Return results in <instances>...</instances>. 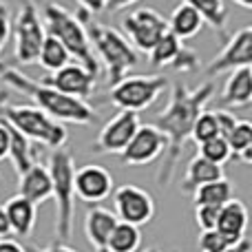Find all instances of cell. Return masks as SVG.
Returning a JSON list of instances; mask_svg holds the SVG:
<instances>
[{"label":"cell","instance_id":"6da1fadb","mask_svg":"<svg viewBox=\"0 0 252 252\" xmlns=\"http://www.w3.org/2000/svg\"><path fill=\"white\" fill-rule=\"evenodd\" d=\"M215 87L213 82H204L197 89H188L186 84L175 82L170 89V100L161 113L155 115V128L166 137V159L157 175L159 186H168L175 175L177 161L186 142L190 139V130L197 115L206 109L208 100L213 97Z\"/></svg>","mask_w":252,"mask_h":252},{"label":"cell","instance_id":"7a4b0ae2","mask_svg":"<svg viewBox=\"0 0 252 252\" xmlns=\"http://www.w3.org/2000/svg\"><path fill=\"white\" fill-rule=\"evenodd\" d=\"M0 80L7 84L9 89L27 95L29 100H33V106H38L44 115H49L56 122H69V124H78V126H89L95 122L97 111H93V106L84 100L78 97L64 95V93L56 91V89L47 87V84L31 80L29 75H25L20 69H2Z\"/></svg>","mask_w":252,"mask_h":252},{"label":"cell","instance_id":"3957f363","mask_svg":"<svg viewBox=\"0 0 252 252\" xmlns=\"http://www.w3.org/2000/svg\"><path fill=\"white\" fill-rule=\"evenodd\" d=\"M75 16L82 20L91 49L97 51V56H100L97 62H102L106 66V78H109L111 87H113L139 62V53L133 49V44L126 40L122 31H118L115 27L93 20V16L89 11H84V9H78Z\"/></svg>","mask_w":252,"mask_h":252},{"label":"cell","instance_id":"277c9868","mask_svg":"<svg viewBox=\"0 0 252 252\" xmlns=\"http://www.w3.org/2000/svg\"><path fill=\"white\" fill-rule=\"evenodd\" d=\"M44 31L53 35L78 64H82L91 75L100 78L102 66L91 49L82 20L73 11H69L64 4L47 2L44 4Z\"/></svg>","mask_w":252,"mask_h":252},{"label":"cell","instance_id":"5b68a950","mask_svg":"<svg viewBox=\"0 0 252 252\" xmlns=\"http://www.w3.org/2000/svg\"><path fill=\"white\" fill-rule=\"evenodd\" d=\"M0 122L11 126L29 142L42 144V146L58 151L66 144L69 133L60 122L44 115L33 104H11L7 102V91H0Z\"/></svg>","mask_w":252,"mask_h":252},{"label":"cell","instance_id":"8992f818","mask_svg":"<svg viewBox=\"0 0 252 252\" xmlns=\"http://www.w3.org/2000/svg\"><path fill=\"white\" fill-rule=\"evenodd\" d=\"M47 168L49 175H51V197L56 199V235L58 241L66 244L73 235L75 221V161L71 151H66V148L51 151Z\"/></svg>","mask_w":252,"mask_h":252},{"label":"cell","instance_id":"52a82bcc","mask_svg":"<svg viewBox=\"0 0 252 252\" xmlns=\"http://www.w3.org/2000/svg\"><path fill=\"white\" fill-rule=\"evenodd\" d=\"M166 89H168L166 75H124L111 87L109 97L111 104L118 106L120 111L139 113L155 104Z\"/></svg>","mask_w":252,"mask_h":252},{"label":"cell","instance_id":"ba28073f","mask_svg":"<svg viewBox=\"0 0 252 252\" xmlns=\"http://www.w3.org/2000/svg\"><path fill=\"white\" fill-rule=\"evenodd\" d=\"M13 29V58L18 64L27 66L38 60L40 47L44 42V25L40 20L38 7L31 0H22L18 9L16 22L11 25Z\"/></svg>","mask_w":252,"mask_h":252},{"label":"cell","instance_id":"9c48e42d","mask_svg":"<svg viewBox=\"0 0 252 252\" xmlns=\"http://www.w3.org/2000/svg\"><path fill=\"white\" fill-rule=\"evenodd\" d=\"M113 215L118 221L130 223V226H146L155 217V199L148 190L124 184L120 188H113Z\"/></svg>","mask_w":252,"mask_h":252},{"label":"cell","instance_id":"30bf717a","mask_svg":"<svg viewBox=\"0 0 252 252\" xmlns=\"http://www.w3.org/2000/svg\"><path fill=\"white\" fill-rule=\"evenodd\" d=\"M122 29L128 35L126 40L133 44L135 51L148 53L153 44L168 31V25H166V18L159 16L155 9L142 7L126 13L122 18Z\"/></svg>","mask_w":252,"mask_h":252},{"label":"cell","instance_id":"8fae6325","mask_svg":"<svg viewBox=\"0 0 252 252\" xmlns=\"http://www.w3.org/2000/svg\"><path fill=\"white\" fill-rule=\"evenodd\" d=\"M250 62H252V27H241L239 31H235L226 40L221 51L204 66V73L208 78H215V75H221L226 71L250 66Z\"/></svg>","mask_w":252,"mask_h":252},{"label":"cell","instance_id":"7c38bea8","mask_svg":"<svg viewBox=\"0 0 252 252\" xmlns=\"http://www.w3.org/2000/svg\"><path fill=\"white\" fill-rule=\"evenodd\" d=\"M38 82L47 84V87L64 93V95L78 97V100L87 102L89 97L95 93L97 78L91 75L82 64H78V62H69V64H64L62 69L53 71V73H47L42 80H38Z\"/></svg>","mask_w":252,"mask_h":252},{"label":"cell","instance_id":"4fadbf2b","mask_svg":"<svg viewBox=\"0 0 252 252\" xmlns=\"http://www.w3.org/2000/svg\"><path fill=\"white\" fill-rule=\"evenodd\" d=\"M166 151V137L153 124H139L130 142L120 153V161L126 166H146L153 164Z\"/></svg>","mask_w":252,"mask_h":252},{"label":"cell","instance_id":"5bb4252c","mask_svg":"<svg viewBox=\"0 0 252 252\" xmlns=\"http://www.w3.org/2000/svg\"><path fill=\"white\" fill-rule=\"evenodd\" d=\"M137 128H139L137 113L120 111L115 118H111L109 122L100 128L93 148H95V153H100V155H120Z\"/></svg>","mask_w":252,"mask_h":252},{"label":"cell","instance_id":"9a60e30c","mask_svg":"<svg viewBox=\"0 0 252 252\" xmlns=\"http://www.w3.org/2000/svg\"><path fill=\"white\" fill-rule=\"evenodd\" d=\"M73 190L75 197H80L84 204L97 206L113 192V175L100 164H87L82 168H75Z\"/></svg>","mask_w":252,"mask_h":252},{"label":"cell","instance_id":"2e32d148","mask_svg":"<svg viewBox=\"0 0 252 252\" xmlns=\"http://www.w3.org/2000/svg\"><path fill=\"white\" fill-rule=\"evenodd\" d=\"M215 230L221 237H226L230 244L246 239V230H248V208L241 199L232 197L230 201L219 208L217 215V223H215Z\"/></svg>","mask_w":252,"mask_h":252},{"label":"cell","instance_id":"e0dca14e","mask_svg":"<svg viewBox=\"0 0 252 252\" xmlns=\"http://www.w3.org/2000/svg\"><path fill=\"white\" fill-rule=\"evenodd\" d=\"M18 195L25 197L33 206H42L51 199V175L49 168L35 161L27 173L18 177Z\"/></svg>","mask_w":252,"mask_h":252},{"label":"cell","instance_id":"ac0fdd59","mask_svg":"<svg viewBox=\"0 0 252 252\" xmlns=\"http://www.w3.org/2000/svg\"><path fill=\"white\" fill-rule=\"evenodd\" d=\"M115 223H118V217L102 206H91L87 210V215H84V237L95 252H106V241H109V235L115 228Z\"/></svg>","mask_w":252,"mask_h":252},{"label":"cell","instance_id":"d6986e66","mask_svg":"<svg viewBox=\"0 0 252 252\" xmlns=\"http://www.w3.org/2000/svg\"><path fill=\"white\" fill-rule=\"evenodd\" d=\"M2 208L13 235L20 239H29L35 230V221H38V206H33L20 195H13L11 199H7Z\"/></svg>","mask_w":252,"mask_h":252},{"label":"cell","instance_id":"ffe728a7","mask_svg":"<svg viewBox=\"0 0 252 252\" xmlns=\"http://www.w3.org/2000/svg\"><path fill=\"white\" fill-rule=\"evenodd\" d=\"M252 102V69L241 66V69L230 71L228 80L221 89V104L228 109H246Z\"/></svg>","mask_w":252,"mask_h":252},{"label":"cell","instance_id":"44dd1931","mask_svg":"<svg viewBox=\"0 0 252 252\" xmlns=\"http://www.w3.org/2000/svg\"><path fill=\"white\" fill-rule=\"evenodd\" d=\"M166 25H168L170 33L184 42V40L195 38V35L204 29V18H201L192 7H188L186 2H179L177 7L173 9L170 18L166 20Z\"/></svg>","mask_w":252,"mask_h":252},{"label":"cell","instance_id":"7402d4cb","mask_svg":"<svg viewBox=\"0 0 252 252\" xmlns=\"http://www.w3.org/2000/svg\"><path fill=\"white\" fill-rule=\"evenodd\" d=\"M223 177L221 166L213 164V161L204 159L201 155H195L186 166V175L182 179V190L184 192H195L199 186L210 182H217Z\"/></svg>","mask_w":252,"mask_h":252},{"label":"cell","instance_id":"603a6c76","mask_svg":"<svg viewBox=\"0 0 252 252\" xmlns=\"http://www.w3.org/2000/svg\"><path fill=\"white\" fill-rule=\"evenodd\" d=\"M184 49L186 47H184L182 40L175 38L170 31H166L151 47V51H148V62H151L153 66H173L175 62H177V58L182 56Z\"/></svg>","mask_w":252,"mask_h":252},{"label":"cell","instance_id":"cb8c5ba5","mask_svg":"<svg viewBox=\"0 0 252 252\" xmlns=\"http://www.w3.org/2000/svg\"><path fill=\"white\" fill-rule=\"evenodd\" d=\"M179 2H186L188 7H192L204 18V22H208L219 35H223L228 22V9L223 0H179Z\"/></svg>","mask_w":252,"mask_h":252},{"label":"cell","instance_id":"d4e9b609","mask_svg":"<svg viewBox=\"0 0 252 252\" xmlns=\"http://www.w3.org/2000/svg\"><path fill=\"white\" fill-rule=\"evenodd\" d=\"M223 139L228 142V148L235 155V159L252 164V126L248 120H239Z\"/></svg>","mask_w":252,"mask_h":252},{"label":"cell","instance_id":"484cf974","mask_svg":"<svg viewBox=\"0 0 252 252\" xmlns=\"http://www.w3.org/2000/svg\"><path fill=\"white\" fill-rule=\"evenodd\" d=\"M232 184L228 182L226 177L217 179V182H210L199 186L195 192H192V199H195V206H217L221 208L226 201L232 199Z\"/></svg>","mask_w":252,"mask_h":252},{"label":"cell","instance_id":"4316f807","mask_svg":"<svg viewBox=\"0 0 252 252\" xmlns=\"http://www.w3.org/2000/svg\"><path fill=\"white\" fill-rule=\"evenodd\" d=\"M142 246V232L137 226L118 221L106 241V252H137Z\"/></svg>","mask_w":252,"mask_h":252},{"label":"cell","instance_id":"83f0119b","mask_svg":"<svg viewBox=\"0 0 252 252\" xmlns=\"http://www.w3.org/2000/svg\"><path fill=\"white\" fill-rule=\"evenodd\" d=\"M9 133H11V144H9V159H11L16 175L20 177L22 173H27V170H29L31 166L35 164V159H33V146H31V142L25 137V135H20L18 130H13L11 126H9Z\"/></svg>","mask_w":252,"mask_h":252},{"label":"cell","instance_id":"f1b7e54d","mask_svg":"<svg viewBox=\"0 0 252 252\" xmlns=\"http://www.w3.org/2000/svg\"><path fill=\"white\" fill-rule=\"evenodd\" d=\"M40 66H42L47 73H53V71L62 69L64 64H69L71 62V56L66 53V49L62 47L60 42H58L53 35H44V42L42 47H40V53H38V60Z\"/></svg>","mask_w":252,"mask_h":252},{"label":"cell","instance_id":"f546056e","mask_svg":"<svg viewBox=\"0 0 252 252\" xmlns=\"http://www.w3.org/2000/svg\"><path fill=\"white\" fill-rule=\"evenodd\" d=\"M213 137H221L219 135V126H217V118H215L213 111H201L197 115L195 124H192V130H190V139L199 146V144L208 142Z\"/></svg>","mask_w":252,"mask_h":252},{"label":"cell","instance_id":"4dcf8cb0","mask_svg":"<svg viewBox=\"0 0 252 252\" xmlns=\"http://www.w3.org/2000/svg\"><path fill=\"white\" fill-rule=\"evenodd\" d=\"M197 155H201L204 159L213 161V164H217V166H223L232 157V153L223 137H213V139H208V142L199 144V153H197Z\"/></svg>","mask_w":252,"mask_h":252},{"label":"cell","instance_id":"1f68e13d","mask_svg":"<svg viewBox=\"0 0 252 252\" xmlns=\"http://www.w3.org/2000/svg\"><path fill=\"white\" fill-rule=\"evenodd\" d=\"M197 246H199V252H226L235 244H230V241L219 235L217 230H201L199 239H197Z\"/></svg>","mask_w":252,"mask_h":252},{"label":"cell","instance_id":"d6a6232c","mask_svg":"<svg viewBox=\"0 0 252 252\" xmlns=\"http://www.w3.org/2000/svg\"><path fill=\"white\" fill-rule=\"evenodd\" d=\"M217 215H219L217 206H197L195 208V221H197V226H199V230H215Z\"/></svg>","mask_w":252,"mask_h":252},{"label":"cell","instance_id":"836d02e7","mask_svg":"<svg viewBox=\"0 0 252 252\" xmlns=\"http://www.w3.org/2000/svg\"><path fill=\"white\" fill-rule=\"evenodd\" d=\"M9 33H11V13H9L7 2L0 0V53H2L4 42L9 40ZM0 73H2V64H0Z\"/></svg>","mask_w":252,"mask_h":252},{"label":"cell","instance_id":"e575fe53","mask_svg":"<svg viewBox=\"0 0 252 252\" xmlns=\"http://www.w3.org/2000/svg\"><path fill=\"white\" fill-rule=\"evenodd\" d=\"M213 113H215V118H217L219 135H221V137H226V135L235 128V124L239 122V118H235V113H230V111H226V109H217V111H213Z\"/></svg>","mask_w":252,"mask_h":252},{"label":"cell","instance_id":"d590c367","mask_svg":"<svg viewBox=\"0 0 252 252\" xmlns=\"http://www.w3.org/2000/svg\"><path fill=\"white\" fill-rule=\"evenodd\" d=\"M197 66H199V58L195 56V51H190V49H184L182 56L177 58V62L173 64L175 71H195Z\"/></svg>","mask_w":252,"mask_h":252},{"label":"cell","instance_id":"8d00e7d4","mask_svg":"<svg viewBox=\"0 0 252 252\" xmlns=\"http://www.w3.org/2000/svg\"><path fill=\"white\" fill-rule=\"evenodd\" d=\"M9 144H11V133H9V126L4 122H0V161L9 159Z\"/></svg>","mask_w":252,"mask_h":252},{"label":"cell","instance_id":"74e56055","mask_svg":"<svg viewBox=\"0 0 252 252\" xmlns=\"http://www.w3.org/2000/svg\"><path fill=\"white\" fill-rule=\"evenodd\" d=\"M75 2L80 4V9L89 11L91 16H95V13H102L106 9V0H75Z\"/></svg>","mask_w":252,"mask_h":252},{"label":"cell","instance_id":"f35d334b","mask_svg":"<svg viewBox=\"0 0 252 252\" xmlns=\"http://www.w3.org/2000/svg\"><path fill=\"white\" fill-rule=\"evenodd\" d=\"M27 252H80L75 248H71V246L62 244V241H56V244H51L49 248H38V246H29Z\"/></svg>","mask_w":252,"mask_h":252},{"label":"cell","instance_id":"ab89813d","mask_svg":"<svg viewBox=\"0 0 252 252\" xmlns=\"http://www.w3.org/2000/svg\"><path fill=\"white\" fill-rule=\"evenodd\" d=\"M0 252H27V248L22 244H18V241L4 237V239H0Z\"/></svg>","mask_w":252,"mask_h":252},{"label":"cell","instance_id":"60d3db41","mask_svg":"<svg viewBox=\"0 0 252 252\" xmlns=\"http://www.w3.org/2000/svg\"><path fill=\"white\" fill-rule=\"evenodd\" d=\"M135 2H139V0H106V11H111V13L122 11V9L130 7Z\"/></svg>","mask_w":252,"mask_h":252},{"label":"cell","instance_id":"b9f144b4","mask_svg":"<svg viewBox=\"0 0 252 252\" xmlns=\"http://www.w3.org/2000/svg\"><path fill=\"white\" fill-rule=\"evenodd\" d=\"M9 232H11V228H9V221H7V215H4V208L0 206V239L9 237Z\"/></svg>","mask_w":252,"mask_h":252},{"label":"cell","instance_id":"7bdbcfd3","mask_svg":"<svg viewBox=\"0 0 252 252\" xmlns=\"http://www.w3.org/2000/svg\"><path fill=\"white\" fill-rule=\"evenodd\" d=\"M226 252H252V246L248 239H241V241H237L235 246H230Z\"/></svg>","mask_w":252,"mask_h":252},{"label":"cell","instance_id":"ee69618b","mask_svg":"<svg viewBox=\"0 0 252 252\" xmlns=\"http://www.w3.org/2000/svg\"><path fill=\"white\" fill-rule=\"evenodd\" d=\"M235 4H239L241 9H252V0H232Z\"/></svg>","mask_w":252,"mask_h":252},{"label":"cell","instance_id":"f6af8a7d","mask_svg":"<svg viewBox=\"0 0 252 252\" xmlns=\"http://www.w3.org/2000/svg\"><path fill=\"white\" fill-rule=\"evenodd\" d=\"M144 252H161L159 248H148V250H144Z\"/></svg>","mask_w":252,"mask_h":252},{"label":"cell","instance_id":"bcb514c9","mask_svg":"<svg viewBox=\"0 0 252 252\" xmlns=\"http://www.w3.org/2000/svg\"><path fill=\"white\" fill-rule=\"evenodd\" d=\"M31 2H33V4H35V2H38V0H31Z\"/></svg>","mask_w":252,"mask_h":252}]
</instances>
